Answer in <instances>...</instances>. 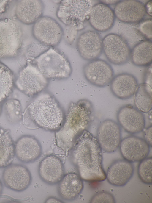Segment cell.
<instances>
[{
	"label": "cell",
	"instance_id": "cell-1",
	"mask_svg": "<svg viewBox=\"0 0 152 203\" xmlns=\"http://www.w3.org/2000/svg\"><path fill=\"white\" fill-rule=\"evenodd\" d=\"M70 159L82 179L101 182L106 179L102 149L96 137L88 130L77 138L70 151Z\"/></svg>",
	"mask_w": 152,
	"mask_h": 203
},
{
	"label": "cell",
	"instance_id": "cell-2",
	"mask_svg": "<svg viewBox=\"0 0 152 203\" xmlns=\"http://www.w3.org/2000/svg\"><path fill=\"white\" fill-rule=\"evenodd\" d=\"M94 108L90 101L80 100L69 104L61 127L55 132L56 143L65 154H68L78 137L90 126Z\"/></svg>",
	"mask_w": 152,
	"mask_h": 203
},
{
	"label": "cell",
	"instance_id": "cell-3",
	"mask_svg": "<svg viewBox=\"0 0 152 203\" xmlns=\"http://www.w3.org/2000/svg\"><path fill=\"white\" fill-rule=\"evenodd\" d=\"M65 115L58 102L48 93L40 95L31 103L23 115L26 127L56 132L61 126Z\"/></svg>",
	"mask_w": 152,
	"mask_h": 203
},
{
	"label": "cell",
	"instance_id": "cell-4",
	"mask_svg": "<svg viewBox=\"0 0 152 203\" xmlns=\"http://www.w3.org/2000/svg\"><path fill=\"white\" fill-rule=\"evenodd\" d=\"M32 62L47 79H66L72 73L71 67L67 59L52 47L49 48Z\"/></svg>",
	"mask_w": 152,
	"mask_h": 203
},
{
	"label": "cell",
	"instance_id": "cell-5",
	"mask_svg": "<svg viewBox=\"0 0 152 203\" xmlns=\"http://www.w3.org/2000/svg\"><path fill=\"white\" fill-rule=\"evenodd\" d=\"M92 7L89 0H62L57 10L56 15L65 25L80 29L83 27Z\"/></svg>",
	"mask_w": 152,
	"mask_h": 203
},
{
	"label": "cell",
	"instance_id": "cell-6",
	"mask_svg": "<svg viewBox=\"0 0 152 203\" xmlns=\"http://www.w3.org/2000/svg\"><path fill=\"white\" fill-rule=\"evenodd\" d=\"M22 37L18 24L7 19H0V59L18 54L21 46Z\"/></svg>",
	"mask_w": 152,
	"mask_h": 203
},
{
	"label": "cell",
	"instance_id": "cell-7",
	"mask_svg": "<svg viewBox=\"0 0 152 203\" xmlns=\"http://www.w3.org/2000/svg\"><path fill=\"white\" fill-rule=\"evenodd\" d=\"M15 83L22 93L28 96H33L46 87L48 81L35 65L28 61L20 71Z\"/></svg>",
	"mask_w": 152,
	"mask_h": 203
},
{
	"label": "cell",
	"instance_id": "cell-8",
	"mask_svg": "<svg viewBox=\"0 0 152 203\" xmlns=\"http://www.w3.org/2000/svg\"><path fill=\"white\" fill-rule=\"evenodd\" d=\"M102 50L108 60L115 65H124L130 59L129 45L124 38L117 34L110 33L103 38Z\"/></svg>",
	"mask_w": 152,
	"mask_h": 203
},
{
	"label": "cell",
	"instance_id": "cell-9",
	"mask_svg": "<svg viewBox=\"0 0 152 203\" xmlns=\"http://www.w3.org/2000/svg\"><path fill=\"white\" fill-rule=\"evenodd\" d=\"M32 33L37 40L48 46L58 44L63 35L60 24L54 19L46 16H42L34 23Z\"/></svg>",
	"mask_w": 152,
	"mask_h": 203
},
{
	"label": "cell",
	"instance_id": "cell-10",
	"mask_svg": "<svg viewBox=\"0 0 152 203\" xmlns=\"http://www.w3.org/2000/svg\"><path fill=\"white\" fill-rule=\"evenodd\" d=\"M96 136L102 150L107 153L114 152L119 147L121 140L120 126L115 121L106 119L99 125Z\"/></svg>",
	"mask_w": 152,
	"mask_h": 203
},
{
	"label": "cell",
	"instance_id": "cell-11",
	"mask_svg": "<svg viewBox=\"0 0 152 203\" xmlns=\"http://www.w3.org/2000/svg\"><path fill=\"white\" fill-rule=\"evenodd\" d=\"M83 71L87 80L91 84L98 87L107 86L114 76L111 65L101 59L90 61L84 66Z\"/></svg>",
	"mask_w": 152,
	"mask_h": 203
},
{
	"label": "cell",
	"instance_id": "cell-12",
	"mask_svg": "<svg viewBox=\"0 0 152 203\" xmlns=\"http://www.w3.org/2000/svg\"><path fill=\"white\" fill-rule=\"evenodd\" d=\"M2 179L7 188L18 192L27 189L32 181L29 170L25 165L20 164H11L5 167Z\"/></svg>",
	"mask_w": 152,
	"mask_h": 203
},
{
	"label": "cell",
	"instance_id": "cell-13",
	"mask_svg": "<svg viewBox=\"0 0 152 203\" xmlns=\"http://www.w3.org/2000/svg\"><path fill=\"white\" fill-rule=\"evenodd\" d=\"M150 147L144 139L134 135L121 140L119 146L123 158L132 163L140 162L147 157Z\"/></svg>",
	"mask_w": 152,
	"mask_h": 203
},
{
	"label": "cell",
	"instance_id": "cell-14",
	"mask_svg": "<svg viewBox=\"0 0 152 203\" xmlns=\"http://www.w3.org/2000/svg\"><path fill=\"white\" fill-rule=\"evenodd\" d=\"M119 125L126 132L131 134L139 133L145 127V121L142 113L131 104L123 106L117 114Z\"/></svg>",
	"mask_w": 152,
	"mask_h": 203
},
{
	"label": "cell",
	"instance_id": "cell-15",
	"mask_svg": "<svg viewBox=\"0 0 152 203\" xmlns=\"http://www.w3.org/2000/svg\"><path fill=\"white\" fill-rule=\"evenodd\" d=\"M38 172L41 179L50 185L58 183L64 173V168L61 159L53 154L48 155L40 162Z\"/></svg>",
	"mask_w": 152,
	"mask_h": 203
},
{
	"label": "cell",
	"instance_id": "cell-16",
	"mask_svg": "<svg viewBox=\"0 0 152 203\" xmlns=\"http://www.w3.org/2000/svg\"><path fill=\"white\" fill-rule=\"evenodd\" d=\"M77 47L83 59L90 61L95 60L100 57L103 51L102 39L96 31H86L79 37Z\"/></svg>",
	"mask_w": 152,
	"mask_h": 203
},
{
	"label": "cell",
	"instance_id": "cell-17",
	"mask_svg": "<svg viewBox=\"0 0 152 203\" xmlns=\"http://www.w3.org/2000/svg\"><path fill=\"white\" fill-rule=\"evenodd\" d=\"M114 12L115 17L119 21L128 24L140 21L146 13L144 4L134 0L120 1L116 4Z\"/></svg>",
	"mask_w": 152,
	"mask_h": 203
},
{
	"label": "cell",
	"instance_id": "cell-18",
	"mask_svg": "<svg viewBox=\"0 0 152 203\" xmlns=\"http://www.w3.org/2000/svg\"><path fill=\"white\" fill-rule=\"evenodd\" d=\"M42 147L34 136L24 135L19 138L14 145V153L18 159L25 163L33 162L41 156Z\"/></svg>",
	"mask_w": 152,
	"mask_h": 203
},
{
	"label": "cell",
	"instance_id": "cell-19",
	"mask_svg": "<svg viewBox=\"0 0 152 203\" xmlns=\"http://www.w3.org/2000/svg\"><path fill=\"white\" fill-rule=\"evenodd\" d=\"M115 17L114 11L108 5L100 2L92 6L88 20L95 30L104 32L113 27Z\"/></svg>",
	"mask_w": 152,
	"mask_h": 203
},
{
	"label": "cell",
	"instance_id": "cell-20",
	"mask_svg": "<svg viewBox=\"0 0 152 203\" xmlns=\"http://www.w3.org/2000/svg\"><path fill=\"white\" fill-rule=\"evenodd\" d=\"M138 85L137 80L133 75L122 73L114 76L110 83V88L115 97L125 100L134 95Z\"/></svg>",
	"mask_w": 152,
	"mask_h": 203
},
{
	"label": "cell",
	"instance_id": "cell-21",
	"mask_svg": "<svg viewBox=\"0 0 152 203\" xmlns=\"http://www.w3.org/2000/svg\"><path fill=\"white\" fill-rule=\"evenodd\" d=\"M134 172L132 163L124 159L114 161L108 168L106 174L108 182L118 187L125 185L132 177Z\"/></svg>",
	"mask_w": 152,
	"mask_h": 203
},
{
	"label": "cell",
	"instance_id": "cell-22",
	"mask_svg": "<svg viewBox=\"0 0 152 203\" xmlns=\"http://www.w3.org/2000/svg\"><path fill=\"white\" fill-rule=\"evenodd\" d=\"M43 10L44 5L41 0H19L17 4L15 13L21 22L30 25L42 16Z\"/></svg>",
	"mask_w": 152,
	"mask_h": 203
},
{
	"label": "cell",
	"instance_id": "cell-23",
	"mask_svg": "<svg viewBox=\"0 0 152 203\" xmlns=\"http://www.w3.org/2000/svg\"><path fill=\"white\" fill-rule=\"evenodd\" d=\"M83 187V179L79 174L70 172L64 175L58 183L57 190L59 195L63 199L71 201L80 195Z\"/></svg>",
	"mask_w": 152,
	"mask_h": 203
},
{
	"label": "cell",
	"instance_id": "cell-24",
	"mask_svg": "<svg viewBox=\"0 0 152 203\" xmlns=\"http://www.w3.org/2000/svg\"><path fill=\"white\" fill-rule=\"evenodd\" d=\"M130 59L134 65L139 67L149 66L151 64L152 43L148 39L142 41L131 49Z\"/></svg>",
	"mask_w": 152,
	"mask_h": 203
},
{
	"label": "cell",
	"instance_id": "cell-25",
	"mask_svg": "<svg viewBox=\"0 0 152 203\" xmlns=\"http://www.w3.org/2000/svg\"><path fill=\"white\" fill-rule=\"evenodd\" d=\"M14 155V144L9 132L0 127V168L11 164Z\"/></svg>",
	"mask_w": 152,
	"mask_h": 203
},
{
	"label": "cell",
	"instance_id": "cell-26",
	"mask_svg": "<svg viewBox=\"0 0 152 203\" xmlns=\"http://www.w3.org/2000/svg\"><path fill=\"white\" fill-rule=\"evenodd\" d=\"M151 86L145 83L138 85L134 94L135 107L142 113H148L152 109Z\"/></svg>",
	"mask_w": 152,
	"mask_h": 203
},
{
	"label": "cell",
	"instance_id": "cell-27",
	"mask_svg": "<svg viewBox=\"0 0 152 203\" xmlns=\"http://www.w3.org/2000/svg\"><path fill=\"white\" fill-rule=\"evenodd\" d=\"M14 83L12 72L0 62V114L2 104L12 92Z\"/></svg>",
	"mask_w": 152,
	"mask_h": 203
},
{
	"label": "cell",
	"instance_id": "cell-28",
	"mask_svg": "<svg viewBox=\"0 0 152 203\" xmlns=\"http://www.w3.org/2000/svg\"><path fill=\"white\" fill-rule=\"evenodd\" d=\"M140 162L137 172L140 179L145 184L151 185L152 157H147Z\"/></svg>",
	"mask_w": 152,
	"mask_h": 203
},
{
	"label": "cell",
	"instance_id": "cell-29",
	"mask_svg": "<svg viewBox=\"0 0 152 203\" xmlns=\"http://www.w3.org/2000/svg\"><path fill=\"white\" fill-rule=\"evenodd\" d=\"M6 112L11 119L18 120L21 117V109L20 103L15 99L9 100L6 103Z\"/></svg>",
	"mask_w": 152,
	"mask_h": 203
},
{
	"label": "cell",
	"instance_id": "cell-30",
	"mask_svg": "<svg viewBox=\"0 0 152 203\" xmlns=\"http://www.w3.org/2000/svg\"><path fill=\"white\" fill-rule=\"evenodd\" d=\"M91 203H114L115 201L114 196L107 192H101L95 194L91 198Z\"/></svg>",
	"mask_w": 152,
	"mask_h": 203
},
{
	"label": "cell",
	"instance_id": "cell-31",
	"mask_svg": "<svg viewBox=\"0 0 152 203\" xmlns=\"http://www.w3.org/2000/svg\"><path fill=\"white\" fill-rule=\"evenodd\" d=\"M152 20L148 19L143 21L139 26V30L147 39H152Z\"/></svg>",
	"mask_w": 152,
	"mask_h": 203
},
{
	"label": "cell",
	"instance_id": "cell-32",
	"mask_svg": "<svg viewBox=\"0 0 152 203\" xmlns=\"http://www.w3.org/2000/svg\"><path fill=\"white\" fill-rule=\"evenodd\" d=\"M144 139L149 144L150 147L152 146V125H150L143 130Z\"/></svg>",
	"mask_w": 152,
	"mask_h": 203
},
{
	"label": "cell",
	"instance_id": "cell-33",
	"mask_svg": "<svg viewBox=\"0 0 152 203\" xmlns=\"http://www.w3.org/2000/svg\"><path fill=\"white\" fill-rule=\"evenodd\" d=\"M9 1V0H0V15L6 11Z\"/></svg>",
	"mask_w": 152,
	"mask_h": 203
},
{
	"label": "cell",
	"instance_id": "cell-34",
	"mask_svg": "<svg viewBox=\"0 0 152 203\" xmlns=\"http://www.w3.org/2000/svg\"><path fill=\"white\" fill-rule=\"evenodd\" d=\"M46 203H62V201L54 197H50L46 200Z\"/></svg>",
	"mask_w": 152,
	"mask_h": 203
},
{
	"label": "cell",
	"instance_id": "cell-35",
	"mask_svg": "<svg viewBox=\"0 0 152 203\" xmlns=\"http://www.w3.org/2000/svg\"><path fill=\"white\" fill-rule=\"evenodd\" d=\"M100 2L106 5L116 4L120 1L119 0H101Z\"/></svg>",
	"mask_w": 152,
	"mask_h": 203
},
{
	"label": "cell",
	"instance_id": "cell-36",
	"mask_svg": "<svg viewBox=\"0 0 152 203\" xmlns=\"http://www.w3.org/2000/svg\"><path fill=\"white\" fill-rule=\"evenodd\" d=\"M151 1H149L145 7L146 12L151 16Z\"/></svg>",
	"mask_w": 152,
	"mask_h": 203
},
{
	"label": "cell",
	"instance_id": "cell-37",
	"mask_svg": "<svg viewBox=\"0 0 152 203\" xmlns=\"http://www.w3.org/2000/svg\"><path fill=\"white\" fill-rule=\"evenodd\" d=\"M3 190V185L1 182L0 180V197L2 194Z\"/></svg>",
	"mask_w": 152,
	"mask_h": 203
}]
</instances>
